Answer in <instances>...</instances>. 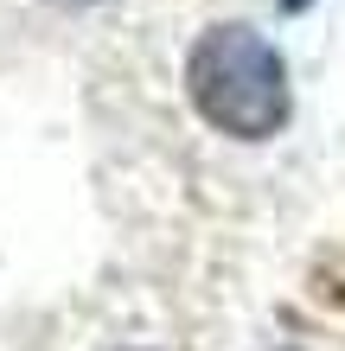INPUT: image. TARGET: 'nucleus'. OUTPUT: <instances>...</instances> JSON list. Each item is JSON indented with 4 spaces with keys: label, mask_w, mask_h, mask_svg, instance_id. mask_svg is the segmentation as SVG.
Listing matches in <instances>:
<instances>
[{
    "label": "nucleus",
    "mask_w": 345,
    "mask_h": 351,
    "mask_svg": "<svg viewBox=\"0 0 345 351\" xmlns=\"http://www.w3.org/2000/svg\"><path fill=\"white\" fill-rule=\"evenodd\" d=\"M192 109L230 141H269L288 121V64L256 26H211L186 58Z\"/></svg>",
    "instance_id": "obj_1"
},
{
    "label": "nucleus",
    "mask_w": 345,
    "mask_h": 351,
    "mask_svg": "<svg viewBox=\"0 0 345 351\" xmlns=\"http://www.w3.org/2000/svg\"><path fill=\"white\" fill-rule=\"evenodd\" d=\"M281 7H288V13H300V7H313V0H281Z\"/></svg>",
    "instance_id": "obj_2"
},
{
    "label": "nucleus",
    "mask_w": 345,
    "mask_h": 351,
    "mask_svg": "<svg viewBox=\"0 0 345 351\" xmlns=\"http://www.w3.org/2000/svg\"><path fill=\"white\" fill-rule=\"evenodd\" d=\"M58 7H90V0H58Z\"/></svg>",
    "instance_id": "obj_3"
}]
</instances>
